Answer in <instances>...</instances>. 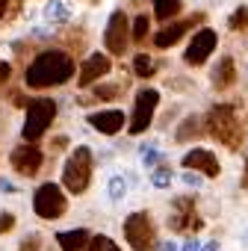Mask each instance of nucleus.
Returning a JSON list of instances; mask_svg holds the SVG:
<instances>
[{
	"mask_svg": "<svg viewBox=\"0 0 248 251\" xmlns=\"http://www.w3.org/2000/svg\"><path fill=\"white\" fill-rule=\"evenodd\" d=\"M71 74H74V62H71L68 53H62V50H45L27 68L24 80L33 89H45V86H59V83L71 80Z\"/></svg>",
	"mask_w": 248,
	"mask_h": 251,
	"instance_id": "1",
	"label": "nucleus"
},
{
	"mask_svg": "<svg viewBox=\"0 0 248 251\" xmlns=\"http://www.w3.org/2000/svg\"><path fill=\"white\" fill-rule=\"evenodd\" d=\"M207 124H210V133H213L222 145H227V148H236V145H239L242 127H239V112H236V106H230V103L213 106L210 115H207Z\"/></svg>",
	"mask_w": 248,
	"mask_h": 251,
	"instance_id": "2",
	"label": "nucleus"
},
{
	"mask_svg": "<svg viewBox=\"0 0 248 251\" xmlns=\"http://www.w3.org/2000/svg\"><path fill=\"white\" fill-rule=\"evenodd\" d=\"M89 177H92V151L86 145H80V148H74V154L68 157V163L62 169V183L71 192H86Z\"/></svg>",
	"mask_w": 248,
	"mask_h": 251,
	"instance_id": "3",
	"label": "nucleus"
},
{
	"mask_svg": "<svg viewBox=\"0 0 248 251\" xmlns=\"http://www.w3.org/2000/svg\"><path fill=\"white\" fill-rule=\"evenodd\" d=\"M56 118V103L48 98H39L27 106V118H24V139L36 142L45 136V130L50 127V121Z\"/></svg>",
	"mask_w": 248,
	"mask_h": 251,
	"instance_id": "4",
	"label": "nucleus"
},
{
	"mask_svg": "<svg viewBox=\"0 0 248 251\" xmlns=\"http://www.w3.org/2000/svg\"><path fill=\"white\" fill-rule=\"evenodd\" d=\"M124 236L133 245V251H157L154 248V225L148 213H130L124 222Z\"/></svg>",
	"mask_w": 248,
	"mask_h": 251,
	"instance_id": "5",
	"label": "nucleus"
},
{
	"mask_svg": "<svg viewBox=\"0 0 248 251\" xmlns=\"http://www.w3.org/2000/svg\"><path fill=\"white\" fill-rule=\"evenodd\" d=\"M33 207L42 219H56L65 213V195L56 183H45L36 189V198H33Z\"/></svg>",
	"mask_w": 248,
	"mask_h": 251,
	"instance_id": "6",
	"label": "nucleus"
},
{
	"mask_svg": "<svg viewBox=\"0 0 248 251\" xmlns=\"http://www.w3.org/2000/svg\"><path fill=\"white\" fill-rule=\"evenodd\" d=\"M160 103V92L157 89H142L136 95V109H133V118H130V133H145V127H151V118H154V109Z\"/></svg>",
	"mask_w": 248,
	"mask_h": 251,
	"instance_id": "7",
	"label": "nucleus"
},
{
	"mask_svg": "<svg viewBox=\"0 0 248 251\" xmlns=\"http://www.w3.org/2000/svg\"><path fill=\"white\" fill-rule=\"evenodd\" d=\"M169 225H172V230H180V233H195V230H201V216L195 213V207H192V198H177L174 204H172V216H169Z\"/></svg>",
	"mask_w": 248,
	"mask_h": 251,
	"instance_id": "8",
	"label": "nucleus"
},
{
	"mask_svg": "<svg viewBox=\"0 0 248 251\" xmlns=\"http://www.w3.org/2000/svg\"><path fill=\"white\" fill-rule=\"evenodd\" d=\"M216 42H219L216 30H210V27L198 30V33L192 36V42H189V48H186L183 59H186L189 65H204V62H207V56L216 50Z\"/></svg>",
	"mask_w": 248,
	"mask_h": 251,
	"instance_id": "9",
	"label": "nucleus"
},
{
	"mask_svg": "<svg viewBox=\"0 0 248 251\" xmlns=\"http://www.w3.org/2000/svg\"><path fill=\"white\" fill-rule=\"evenodd\" d=\"M127 15H124L121 9L109 15V24H106V33H103V42H106V50L109 53H124V48H127L130 36H127Z\"/></svg>",
	"mask_w": 248,
	"mask_h": 251,
	"instance_id": "10",
	"label": "nucleus"
},
{
	"mask_svg": "<svg viewBox=\"0 0 248 251\" xmlns=\"http://www.w3.org/2000/svg\"><path fill=\"white\" fill-rule=\"evenodd\" d=\"M183 169L201 172V175H207V177H216V175H219V160H216L213 151L195 148V151H186V154H183Z\"/></svg>",
	"mask_w": 248,
	"mask_h": 251,
	"instance_id": "11",
	"label": "nucleus"
},
{
	"mask_svg": "<svg viewBox=\"0 0 248 251\" xmlns=\"http://www.w3.org/2000/svg\"><path fill=\"white\" fill-rule=\"evenodd\" d=\"M39 166H42V151H39V148L21 145V148L12 151V169H15V172H21V175L30 177V175L39 172Z\"/></svg>",
	"mask_w": 248,
	"mask_h": 251,
	"instance_id": "12",
	"label": "nucleus"
},
{
	"mask_svg": "<svg viewBox=\"0 0 248 251\" xmlns=\"http://www.w3.org/2000/svg\"><path fill=\"white\" fill-rule=\"evenodd\" d=\"M89 124H92L95 130H100V133L112 136V133H118V130L124 127V112H121V109H103V112H92V115H89Z\"/></svg>",
	"mask_w": 248,
	"mask_h": 251,
	"instance_id": "13",
	"label": "nucleus"
},
{
	"mask_svg": "<svg viewBox=\"0 0 248 251\" xmlns=\"http://www.w3.org/2000/svg\"><path fill=\"white\" fill-rule=\"evenodd\" d=\"M109 71V56H103V53H92L86 62H83V68H80V86H92L98 77H103Z\"/></svg>",
	"mask_w": 248,
	"mask_h": 251,
	"instance_id": "14",
	"label": "nucleus"
},
{
	"mask_svg": "<svg viewBox=\"0 0 248 251\" xmlns=\"http://www.w3.org/2000/svg\"><path fill=\"white\" fill-rule=\"evenodd\" d=\"M192 21H198V18H192ZM192 21H177V24L163 27V30L154 36V45H157V48H172V45H177V42L183 39V33L192 27Z\"/></svg>",
	"mask_w": 248,
	"mask_h": 251,
	"instance_id": "15",
	"label": "nucleus"
},
{
	"mask_svg": "<svg viewBox=\"0 0 248 251\" xmlns=\"http://www.w3.org/2000/svg\"><path fill=\"white\" fill-rule=\"evenodd\" d=\"M89 230H83V227H77V230H65V233H56V242H59V248L62 251H83L86 245H89Z\"/></svg>",
	"mask_w": 248,
	"mask_h": 251,
	"instance_id": "16",
	"label": "nucleus"
},
{
	"mask_svg": "<svg viewBox=\"0 0 248 251\" xmlns=\"http://www.w3.org/2000/svg\"><path fill=\"white\" fill-rule=\"evenodd\" d=\"M236 80V68H233V59L230 56H224L216 68H213V86L216 89H227L230 83Z\"/></svg>",
	"mask_w": 248,
	"mask_h": 251,
	"instance_id": "17",
	"label": "nucleus"
},
{
	"mask_svg": "<svg viewBox=\"0 0 248 251\" xmlns=\"http://www.w3.org/2000/svg\"><path fill=\"white\" fill-rule=\"evenodd\" d=\"M71 18V9L62 3V0H50V3H45V21L48 24H65Z\"/></svg>",
	"mask_w": 248,
	"mask_h": 251,
	"instance_id": "18",
	"label": "nucleus"
},
{
	"mask_svg": "<svg viewBox=\"0 0 248 251\" xmlns=\"http://www.w3.org/2000/svg\"><path fill=\"white\" fill-rule=\"evenodd\" d=\"M180 0H154V15L160 18V21H169V18H174L177 12H180Z\"/></svg>",
	"mask_w": 248,
	"mask_h": 251,
	"instance_id": "19",
	"label": "nucleus"
},
{
	"mask_svg": "<svg viewBox=\"0 0 248 251\" xmlns=\"http://www.w3.org/2000/svg\"><path fill=\"white\" fill-rule=\"evenodd\" d=\"M106 192H109V198H112V201H121L124 195H127V180H124L121 175H112V177H109V183H106Z\"/></svg>",
	"mask_w": 248,
	"mask_h": 251,
	"instance_id": "20",
	"label": "nucleus"
},
{
	"mask_svg": "<svg viewBox=\"0 0 248 251\" xmlns=\"http://www.w3.org/2000/svg\"><path fill=\"white\" fill-rule=\"evenodd\" d=\"M133 71H136L139 77H151V74H154V59H151L148 53H139V56L133 59Z\"/></svg>",
	"mask_w": 248,
	"mask_h": 251,
	"instance_id": "21",
	"label": "nucleus"
},
{
	"mask_svg": "<svg viewBox=\"0 0 248 251\" xmlns=\"http://www.w3.org/2000/svg\"><path fill=\"white\" fill-rule=\"evenodd\" d=\"M139 157H142V163L151 169V166H157V163H160V157H163V154L157 151V145H154V142H145V145L139 148Z\"/></svg>",
	"mask_w": 248,
	"mask_h": 251,
	"instance_id": "22",
	"label": "nucleus"
},
{
	"mask_svg": "<svg viewBox=\"0 0 248 251\" xmlns=\"http://www.w3.org/2000/svg\"><path fill=\"white\" fill-rule=\"evenodd\" d=\"M86 248H89V251H121V248H118L109 236H103V233H100V236H92Z\"/></svg>",
	"mask_w": 248,
	"mask_h": 251,
	"instance_id": "23",
	"label": "nucleus"
},
{
	"mask_svg": "<svg viewBox=\"0 0 248 251\" xmlns=\"http://www.w3.org/2000/svg\"><path fill=\"white\" fill-rule=\"evenodd\" d=\"M198 124H201L198 118H186V121L180 124V130H177V139H180V142H186L189 136H198V133H201V130H198Z\"/></svg>",
	"mask_w": 248,
	"mask_h": 251,
	"instance_id": "24",
	"label": "nucleus"
},
{
	"mask_svg": "<svg viewBox=\"0 0 248 251\" xmlns=\"http://www.w3.org/2000/svg\"><path fill=\"white\" fill-rule=\"evenodd\" d=\"M230 30H242L245 24H248V9L245 6H239V9H233V15H230Z\"/></svg>",
	"mask_w": 248,
	"mask_h": 251,
	"instance_id": "25",
	"label": "nucleus"
},
{
	"mask_svg": "<svg viewBox=\"0 0 248 251\" xmlns=\"http://www.w3.org/2000/svg\"><path fill=\"white\" fill-rule=\"evenodd\" d=\"M151 183H154L157 189H169V183H172V172H169V169H157V172L151 175Z\"/></svg>",
	"mask_w": 248,
	"mask_h": 251,
	"instance_id": "26",
	"label": "nucleus"
},
{
	"mask_svg": "<svg viewBox=\"0 0 248 251\" xmlns=\"http://www.w3.org/2000/svg\"><path fill=\"white\" fill-rule=\"evenodd\" d=\"M145 36H148V18L139 15V18L133 21V42H142Z\"/></svg>",
	"mask_w": 248,
	"mask_h": 251,
	"instance_id": "27",
	"label": "nucleus"
},
{
	"mask_svg": "<svg viewBox=\"0 0 248 251\" xmlns=\"http://www.w3.org/2000/svg\"><path fill=\"white\" fill-rule=\"evenodd\" d=\"M95 95H98V98H103V100H109V98H115V95H118V86H98V89H95Z\"/></svg>",
	"mask_w": 248,
	"mask_h": 251,
	"instance_id": "28",
	"label": "nucleus"
},
{
	"mask_svg": "<svg viewBox=\"0 0 248 251\" xmlns=\"http://www.w3.org/2000/svg\"><path fill=\"white\" fill-rule=\"evenodd\" d=\"M180 180H183L186 186H192V189H198V186H201V175H192L189 169H186V175H180Z\"/></svg>",
	"mask_w": 248,
	"mask_h": 251,
	"instance_id": "29",
	"label": "nucleus"
},
{
	"mask_svg": "<svg viewBox=\"0 0 248 251\" xmlns=\"http://www.w3.org/2000/svg\"><path fill=\"white\" fill-rule=\"evenodd\" d=\"M12 225H15L12 213H0V233H6V230H12Z\"/></svg>",
	"mask_w": 248,
	"mask_h": 251,
	"instance_id": "30",
	"label": "nucleus"
},
{
	"mask_svg": "<svg viewBox=\"0 0 248 251\" xmlns=\"http://www.w3.org/2000/svg\"><path fill=\"white\" fill-rule=\"evenodd\" d=\"M180 251H201V242H198V239L192 236V239H186V242L180 245Z\"/></svg>",
	"mask_w": 248,
	"mask_h": 251,
	"instance_id": "31",
	"label": "nucleus"
},
{
	"mask_svg": "<svg viewBox=\"0 0 248 251\" xmlns=\"http://www.w3.org/2000/svg\"><path fill=\"white\" fill-rule=\"evenodd\" d=\"M157 251H180V248H177V242L166 239V242H160V245H157Z\"/></svg>",
	"mask_w": 248,
	"mask_h": 251,
	"instance_id": "32",
	"label": "nucleus"
},
{
	"mask_svg": "<svg viewBox=\"0 0 248 251\" xmlns=\"http://www.w3.org/2000/svg\"><path fill=\"white\" fill-rule=\"evenodd\" d=\"M6 80H9V65L0 62V83H6Z\"/></svg>",
	"mask_w": 248,
	"mask_h": 251,
	"instance_id": "33",
	"label": "nucleus"
},
{
	"mask_svg": "<svg viewBox=\"0 0 248 251\" xmlns=\"http://www.w3.org/2000/svg\"><path fill=\"white\" fill-rule=\"evenodd\" d=\"M21 248H24V251H36V248H39V245H36V236H30V242L24 239V242H21Z\"/></svg>",
	"mask_w": 248,
	"mask_h": 251,
	"instance_id": "34",
	"label": "nucleus"
},
{
	"mask_svg": "<svg viewBox=\"0 0 248 251\" xmlns=\"http://www.w3.org/2000/svg\"><path fill=\"white\" fill-rule=\"evenodd\" d=\"M201 251H219V242H216V239H213V242H204Z\"/></svg>",
	"mask_w": 248,
	"mask_h": 251,
	"instance_id": "35",
	"label": "nucleus"
},
{
	"mask_svg": "<svg viewBox=\"0 0 248 251\" xmlns=\"http://www.w3.org/2000/svg\"><path fill=\"white\" fill-rule=\"evenodd\" d=\"M0 189H3V192H15V186L9 180H0Z\"/></svg>",
	"mask_w": 248,
	"mask_h": 251,
	"instance_id": "36",
	"label": "nucleus"
},
{
	"mask_svg": "<svg viewBox=\"0 0 248 251\" xmlns=\"http://www.w3.org/2000/svg\"><path fill=\"white\" fill-rule=\"evenodd\" d=\"M242 186L248 189V163H245V177H242Z\"/></svg>",
	"mask_w": 248,
	"mask_h": 251,
	"instance_id": "37",
	"label": "nucleus"
},
{
	"mask_svg": "<svg viewBox=\"0 0 248 251\" xmlns=\"http://www.w3.org/2000/svg\"><path fill=\"white\" fill-rule=\"evenodd\" d=\"M3 12H6V0H0V18H3Z\"/></svg>",
	"mask_w": 248,
	"mask_h": 251,
	"instance_id": "38",
	"label": "nucleus"
},
{
	"mask_svg": "<svg viewBox=\"0 0 248 251\" xmlns=\"http://www.w3.org/2000/svg\"><path fill=\"white\" fill-rule=\"evenodd\" d=\"M242 248H248V230L242 233Z\"/></svg>",
	"mask_w": 248,
	"mask_h": 251,
	"instance_id": "39",
	"label": "nucleus"
}]
</instances>
